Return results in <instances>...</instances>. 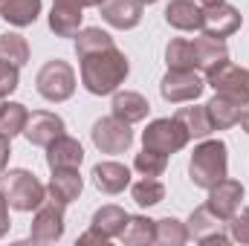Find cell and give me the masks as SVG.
Masks as SVG:
<instances>
[{
    "instance_id": "obj_44",
    "label": "cell",
    "mask_w": 249,
    "mask_h": 246,
    "mask_svg": "<svg viewBox=\"0 0 249 246\" xmlns=\"http://www.w3.org/2000/svg\"><path fill=\"white\" fill-rule=\"evenodd\" d=\"M0 110H3V99H0Z\"/></svg>"
},
{
    "instance_id": "obj_29",
    "label": "cell",
    "mask_w": 249,
    "mask_h": 246,
    "mask_svg": "<svg viewBox=\"0 0 249 246\" xmlns=\"http://www.w3.org/2000/svg\"><path fill=\"white\" fill-rule=\"evenodd\" d=\"M165 61H168V70H197V55H194L191 41L174 38L165 47Z\"/></svg>"
},
{
    "instance_id": "obj_40",
    "label": "cell",
    "mask_w": 249,
    "mask_h": 246,
    "mask_svg": "<svg viewBox=\"0 0 249 246\" xmlns=\"http://www.w3.org/2000/svg\"><path fill=\"white\" fill-rule=\"evenodd\" d=\"M55 3H67V6H78V9H84V0H55Z\"/></svg>"
},
{
    "instance_id": "obj_2",
    "label": "cell",
    "mask_w": 249,
    "mask_h": 246,
    "mask_svg": "<svg viewBox=\"0 0 249 246\" xmlns=\"http://www.w3.org/2000/svg\"><path fill=\"white\" fill-rule=\"evenodd\" d=\"M226 171H229V157H226V145L220 139H206L194 148L188 174H191V183L197 188L209 191L212 185L226 180Z\"/></svg>"
},
{
    "instance_id": "obj_20",
    "label": "cell",
    "mask_w": 249,
    "mask_h": 246,
    "mask_svg": "<svg viewBox=\"0 0 249 246\" xmlns=\"http://www.w3.org/2000/svg\"><path fill=\"white\" fill-rule=\"evenodd\" d=\"M130 183V171L119 162H99L93 168V185L105 194H119Z\"/></svg>"
},
{
    "instance_id": "obj_27",
    "label": "cell",
    "mask_w": 249,
    "mask_h": 246,
    "mask_svg": "<svg viewBox=\"0 0 249 246\" xmlns=\"http://www.w3.org/2000/svg\"><path fill=\"white\" fill-rule=\"evenodd\" d=\"M0 61L12 64V67L20 70L23 64L29 61V44H26V38L18 35V32H6V35H0Z\"/></svg>"
},
{
    "instance_id": "obj_15",
    "label": "cell",
    "mask_w": 249,
    "mask_h": 246,
    "mask_svg": "<svg viewBox=\"0 0 249 246\" xmlns=\"http://www.w3.org/2000/svg\"><path fill=\"white\" fill-rule=\"evenodd\" d=\"M165 20L174 29L197 32V29H203V9L194 0H171L165 6Z\"/></svg>"
},
{
    "instance_id": "obj_3",
    "label": "cell",
    "mask_w": 249,
    "mask_h": 246,
    "mask_svg": "<svg viewBox=\"0 0 249 246\" xmlns=\"http://www.w3.org/2000/svg\"><path fill=\"white\" fill-rule=\"evenodd\" d=\"M3 194L9 200V206L18 211H35L47 200V188L38 183V177L32 171H23V168H15L3 177Z\"/></svg>"
},
{
    "instance_id": "obj_18",
    "label": "cell",
    "mask_w": 249,
    "mask_h": 246,
    "mask_svg": "<svg viewBox=\"0 0 249 246\" xmlns=\"http://www.w3.org/2000/svg\"><path fill=\"white\" fill-rule=\"evenodd\" d=\"M84 159V148L70 139V136H58L53 145H47V165L55 171V168H78Z\"/></svg>"
},
{
    "instance_id": "obj_25",
    "label": "cell",
    "mask_w": 249,
    "mask_h": 246,
    "mask_svg": "<svg viewBox=\"0 0 249 246\" xmlns=\"http://www.w3.org/2000/svg\"><path fill=\"white\" fill-rule=\"evenodd\" d=\"M177 122L186 127L188 139H206L214 127H212V122H209V113H206V107H180L177 110V116H174Z\"/></svg>"
},
{
    "instance_id": "obj_21",
    "label": "cell",
    "mask_w": 249,
    "mask_h": 246,
    "mask_svg": "<svg viewBox=\"0 0 249 246\" xmlns=\"http://www.w3.org/2000/svg\"><path fill=\"white\" fill-rule=\"evenodd\" d=\"M50 29L58 38H75L81 32V9L67 6V3H55L50 12Z\"/></svg>"
},
{
    "instance_id": "obj_9",
    "label": "cell",
    "mask_w": 249,
    "mask_h": 246,
    "mask_svg": "<svg viewBox=\"0 0 249 246\" xmlns=\"http://www.w3.org/2000/svg\"><path fill=\"white\" fill-rule=\"evenodd\" d=\"M64 235V206L55 200H44L41 209H35V220L29 229L32 244H55Z\"/></svg>"
},
{
    "instance_id": "obj_30",
    "label": "cell",
    "mask_w": 249,
    "mask_h": 246,
    "mask_svg": "<svg viewBox=\"0 0 249 246\" xmlns=\"http://www.w3.org/2000/svg\"><path fill=\"white\" fill-rule=\"evenodd\" d=\"M130 197L136 200V206L148 209V206H157L165 200V185L160 183L157 177H142L139 183L130 185Z\"/></svg>"
},
{
    "instance_id": "obj_38",
    "label": "cell",
    "mask_w": 249,
    "mask_h": 246,
    "mask_svg": "<svg viewBox=\"0 0 249 246\" xmlns=\"http://www.w3.org/2000/svg\"><path fill=\"white\" fill-rule=\"evenodd\" d=\"M9 136H3L0 133V168H6V162H9V154H12V148H9Z\"/></svg>"
},
{
    "instance_id": "obj_37",
    "label": "cell",
    "mask_w": 249,
    "mask_h": 246,
    "mask_svg": "<svg viewBox=\"0 0 249 246\" xmlns=\"http://www.w3.org/2000/svg\"><path fill=\"white\" fill-rule=\"evenodd\" d=\"M107 241H110V238H105L99 229H90V232H84V235L78 238V244H81V246H87V244H102V246H105Z\"/></svg>"
},
{
    "instance_id": "obj_6",
    "label": "cell",
    "mask_w": 249,
    "mask_h": 246,
    "mask_svg": "<svg viewBox=\"0 0 249 246\" xmlns=\"http://www.w3.org/2000/svg\"><path fill=\"white\" fill-rule=\"evenodd\" d=\"M186 142H188V133L177 119H157L142 133V145L151 148V151H160L165 157L177 154L180 148H186Z\"/></svg>"
},
{
    "instance_id": "obj_8",
    "label": "cell",
    "mask_w": 249,
    "mask_h": 246,
    "mask_svg": "<svg viewBox=\"0 0 249 246\" xmlns=\"http://www.w3.org/2000/svg\"><path fill=\"white\" fill-rule=\"evenodd\" d=\"M203 87H206V81H203L194 70H168V75H165L162 84H160V93H162L165 102L180 105V102H194V99H200Z\"/></svg>"
},
{
    "instance_id": "obj_13",
    "label": "cell",
    "mask_w": 249,
    "mask_h": 246,
    "mask_svg": "<svg viewBox=\"0 0 249 246\" xmlns=\"http://www.w3.org/2000/svg\"><path fill=\"white\" fill-rule=\"evenodd\" d=\"M241 29V12L226 3L203 6V32L212 38H226Z\"/></svg>"
},
{
    "instance_id": "obj_23",
    "label": "cell",
    "mask_w": 249,
    "mask_h": 246,
    "mask_svg": "<svg viewBox=\"0 0 249 246\" xmlns=\"http://www.w3.org/2000/svg\"><path fill=\"white\" fill-rule=\"evenodd\" d=\"M38 12H41V0H3L0 3V18L9 20L12 26L35 23Z\"/></svg>"
},
{
    "instance_id": "obj_1",
    "label": "cell",
    "mask_w": 249,
    "mask_h": 246,
    "mask_svg": "<svg viewBox=\"0 0 249 246\" xmlns=\"http://www.w3.org/2000/svg\"><path fill=\"white\" fill-rule=\"evenodd\" d=\"M130 64L116 47L102 50V53H90L81 58V84L93 93V96H107L116 93L119 84L127 78Z\"/></svg>"
},
{
    "instance_id": "obj_17",
    "label": "cell",
    "mask_w": 249,
    "mask_h": 246,
    "mask_svg": "<svg viewBox=\"0 0 249 246\" xmlns=\"http://www.w3.org/2000/svg\"><path fill=\"white\" fill-rule=\"evenodd\" d=\"M206 113H209V122L214 130H226V127H235L241 122V113H244V105L229 99V96H220L214 93V99L206 105Z\"/></svg>"
},
{
    "instance_id": "obj_24",
    "label": "cell",
    "mask_w": 249,
    "mask_h": 246,
    "mask_svg": "<svg viewBox=\"0 0 249 246\" xmlns=\"http://www.w3.org/2000/svg\"><path fill=\"white\" fill-rule=\"evenodd\" d=\"M127 211L119 209V206H102L96 214H93V229H99L105 238H119L127 223Z\"/></svg>"
},
{
    "instance_id": "obj_16",
    "label": "cell",
    "mask_w": 249,
    "mask_h": 246,
    "mask_svg": "<svg viewBox=\"0 0 249 246\" xmlns=\"http://www.w3.org/2000/svg\"><path fill=\"white\" fill-rule=\"evenodd\" d=\"M81 174H78V168H55L53 171V180L47 185V191H50V200H55V203H72L78 194H81Z\"/></svg>"
},
{
    "instance_id": "obj_14",
    "label": "cell",
    "mask_w": 249,
    "mask_h": 246,
    "mask_svg": "<svg viewBox=\"0 0 249 246\" xmlns=\"http://www.w3.org/2000/svg\"><path fill=\"white\" fill-rule=\"evenodd\" d=\"M99 9H102V18L110 26H116V29H133L142 20L145 3L142 0H105Z\"/></svg>"
},
{
    "instance_id": "obj_46",
    "label": "cell",
    "mask_w": 249,
    "mask_h": 246,
    "mask_svg": "<svg viewBox=\"0 0 249 246\" xmlns=\"http://www.w3.org/2000/svg\"><path fill=\"white\" fill-rule=\"evenodd\" d=\"M0 3H3V0H0Z\"/></svg>"
},
{
    "instance_id": "obj_28",
    "label": "cell",
    "mask_w": 249,
    "mask_h": 246,
    "mask_svg": "<svg viewBox=\"0 0 249 246\" xmlns=\"http://www.w3.org/2000/svg\"><path fill=\"white\" fill-rule=\"evenodd\" d=\"M110 47H113V38L105 29H99V26H87V29H81L75 35V53H78V58H84L90 53L110 50Z\"/></svg>"
},
{
    "instance_id": "obj_7",
    "label": "cell",
    "mask_w": 249,
    "mask_h": 246,
    "mask_svg": "<svg viewBox=\"0 0 249 246\" xmlns=\"http://www.w3.org/2000/svg\"><path fill=\"white\" fill-rule=\"evenodd\" d=\"M93 145L102 151V154H122L130 148L133 142V133H130V124L116 119V116H105L93 124Z\"/></svg>"
},
{
    "instance_id": "obj_4",
    "label": "cell",
    "mask_w": 249,
    "mask_h": 246,
    "mask_svg": "<svg viewBox=\"0 0 249 246\" xmlns=\"http://www.w3.org/2000/svg\"><path fill=\"white\" fill-rule=\"evenodd\" d=\"M206 84H212L214 93L229 96L241 105L249 102V70L232 61H217L214 67H209L206 70Z\"/></svg>"
},
{
    "instance_id": "obj_19",
    "label": "cell",
    "mask_w": 249,
    "mask_h": 246,
    "mask_svg": "<svg viewBox=\"0 0 249 246\" xmlns=\"http://www.w3.org/2000/svg\"><path fill=\"white\" fill-rule=\"evenodd\" d=\"M148 110H151L148 99L139 96V93H133V90H122V93L113 96V116L122 119V122H127V124L142 122V119L148 116Z\"/></svg>"
},
{
    "instance_id": "obj_12",
    "label": "cell",
    "mask_w": 249,
    "mask_h": 246,
    "mask_svg": "<svg viewBox=\"0 0 249 246\" xmlns=\"http://www.w3.org/2000/svg\"><path fill=\"white\" fill-rule=\"evenodd\" d=\"M23 136L38 145V148H47L53 145L58 136H64V119L55 113H47V110H35L29 113V119L23 124Z\"/></svg>"
},
{
    "instance_id": "obj_22",
    "label": "cell",
    "mask_w": 249,
    "mask_h": 246,
    "mask_svg": "<svg viewBox=\"0 0 249 246\" xmlns=\"http://www.w3.org/2000/svg\"><path fill=\"white\" fill-rule=\"evenodd\" d=\"M194 47V55H197V70H209L217 61H226L229 58V50L223 44V38H212V35H200L191 41Z\"/></svg>"
},
{
    "instance_id": "obj_31",
    "label": "cell",
    "mask_w": 249,
    "mask_h": 246,
    "mask_svg": "<svg viewBox=\"0 0 249 246\" xmlns=\"http://www.w3.org/2000/svg\"><path fill=\"white\" fill-rule=\"evenodd\" d=\"M29 119V113H26V107L23 105H18V102H3V110H0V133L3 136H18V133H23V124Z\"/></svg>"
},
{
    "instance_id": "obj_43",
    "label": "cell",
    "mask_w": 249,
    "mask_h": 246,
    "mask_svg": "<svg viewBox=\"0 0 249 246\" xmlns=\"http://www.w3.org/2000/svg\"><path fill=\"white\" fill-rule=\"evenodd\" d=\"M142 3H145V6H148V3H157V0H142Z\"/></svg>"
},
{
    "instance_id": "obj_36",
    "label": "cell",
    "mask_w": 249,
    "mask_h": 246,
    "mask_svg": "<svg viewBox=\"0 0 249 246\" xmlns=\"http://www.w3.org/2000/svg\"><path fill=\"white\" fill-rule=\"evenodd\" d=\"M9 232V200H6V194L0 191V238Z\"/></svg>"
},
{
    "instance_id": "obj_32",
    "label": "cell",
    "mask_w": 249,
    "mask_h": 246,
    "mask_svg": "<svg viewBox=\"0 0 249 246\" xmlns=\"http://www.w3.org/2000/svg\"><path fill=\"white\" fill-rule=\"evenodd\" d=\"M186 241H188L186 223H180V220H174V217H162V220H157V235H154V244L183 246Z\"/></svg>"
},
{
    "instance_id": "obj_33",
    "label": "cell",
    "mask_w": 249,
    "mask_h": 246,
    "mask_svg": "<svg viewBox=\"0 0 249 246\" xmlns=\"http://www.w3.org/2000/svg\"><path fill=\"white\" fill-rule=\"evenodd\" d=\"M165 165H168V157L160 154V151H151V148H145V151L136 154V159H133V168H136L142 177H160V174L165 171Z\"/></svg>"
},
{
    "instance_id": "obj_45",
    "label": "cell",
    "mask_w": 249,
    "mask_h": 246,
    "mask_svg": "<svg viewBox=\"0 0 249 246\" xmlns=\"http://www.w3.org/2000/svg\"><path fill=\"white\" fill-rule=\"evenodd\" d=\"M0 174H3V168H0Z\"/></svg>"
},
{
    "instance_id": "obj_26",
    "label": "cell",
    "mask_w": 249,
    "mask_h": 246,
    "mask_svg": "<svg viewBox=\"0 0 249 246\" xmlns=\"http://www.w3.org/2000/svg\"><path fill=\"white\" fill-rule=\"evenodd\" d=\"M154 235H157V220H148V217H127L119 241L124 246H145L154 244Z\"/></svg>"
},
{
    "instance_id": "obj_11",
    "label": "cell",
    "mask_w": 249,
    "mask_h": 246,
    "mask_svg": "<svg viewBox=\"0 0 249 246\" xmlns=\"http://www.w3.org/2000/svg\"><path fill=\"white\" fill-rule=\"evenodd\" d=\"M241 200H244V185L238 180H220L217 185L209 188V200H206V209L212 214H217L220 220H229L238 209H241Z\"/></svg>"
},
{
    "instance_id": "obj_34",
    "label": "cell",
    "mask_w": 249,
    "mask_h": 246,
    "mask_svg": "<svg viewBox=\"0 0 249 246\" xmlns=\"http://www.w3.org/2000/svg\"><path fill=\"white\" fill-rule=\"evenodd\" d=\"M229 238L238 244H249V209H238L229 220Z\"/></svg>"
},
{
    "instance_id": "obj_35",
    "label": "cell",
    "mask_w": 249,
    "mask_h": 246,
    "mask_svg": "<svg viewBox=\"0 0 249 246\" xmlns=\"http://www.w3.org/2000/svg\"><path fill=\"white\" fill-rule=\"evenodd\" d=\"M18 90V67L0 61V99Z\"/></svg>"
},
{
    "instance_id": "obj_42",
    "label": "cell",
    "mask_w": 249,
    "mask_h": 246,
    "mask_svg": "<svg viewBox=\"0 0 249 246\" xmlns=\"http://www.w3.org/2000/svg\"><path fill=\"white\" fill-rule=\"evenodd\" d=\"M105 0H84V6H102Z\"/></svg>"
},
{
    "instance_id": "obj_41",
    "label": "cell",
    "mask_w": 249,
    "mask_h": 246,
    "mask_svg": "<svg viewBox=\"0 0 249 246\" xmlns=\"http://www.w3.org/2000/svg\"><path fill=\"white\" fill-rule=\"evenodd\" d=\"M200 6H214V3H223V0H197Z\"/></svg>"
},
{
    "instance_id": "obj_10",
    "label": "cell",
    "mask_w": 249,
    "mask_h": 246,
    "mask_svg": "<svg viewBox=\"0 0 249 246\" xmlns=\"http://www.w3.org/2000/svg\"><path fill=\"white\" fill-rule=\"evenodd\" d=\"M223 226H226V220H220L217 214H212L206 206H200V209H194L191 211V217H188V238H194L197 244H229L232 238L223 232Z\"/></svg>"
},
{
    "instance_id": "obj_5",
    "label": "cell",
    "mask_w": 249,
    "mask_h": 246,
    "mask_svg": "<svg viewBox=\"0 0 249 246\" xmlns=\"http://www.w3.org/2000/svg\"><path fill=\"white\" fill-rule=\"evenodd\" d=\"M35 87L38 93L47 99V102H67L75 90V72L72 67L61 58L55 61H47L38 70V78H35Z\"/></svg>"
},
{
    "instance_id": "obj_39",
    "label": "cell",
    "mask_w": 249,
    "mask_h": 246,
    "mask_svg": "<svg viewBox=\"0 0 249 246\" xmlns=\"http://www.w3.org/2000/svg\"><path fill=\"white\" fill-rule=\"evenodd\" d=\"M238 124H241V127L249 133V102L244 105V113H241V122H238Z\"/></svg>"
}]
</instances>
